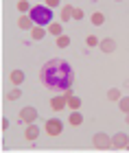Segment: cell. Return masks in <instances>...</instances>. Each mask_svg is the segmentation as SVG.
I'll list each match as a JSON object with an SVG mask.
<instances>
[{
  "label": "cell",
  "mask_w": 129,
  "mask_h": 153,
  "mask_svg": "<svg viewBox=\"0 0 129 153\" xmlns=\"http://www.w3.org/2000/svg\"><path fill=\"white\" fill-rule=\"evenodd\" d=\"M39 81H42L44 88L48 90H62V92H66V90L72 88L74 83V70L72 66L68 64L66 59H48L46 64L42 66V70H39Z\"/></svg>",
  "instance_id": "cell-1"
},
{
  "label": "cell",
  "mask_w": 129,
  "mask_h": 153,
  "mask_svg": "<svg viewBox=\"0 0 129 153\" xmlns=\"http://www.w3.org/2000/svg\"><path fill=\"white\" fill-rule=\"evenodd\" d=\"M29 16H31V20H33L35 26H44V29H46V26L53 24V16H55V13H53L46 4H35Z\"/></svg>",
  "instance_id": "cell-2"
},
{
  "label": "cell",
  "mask_w": 129,
  "mask_h": 153,
  "mask_svg": "<svg viewBox=\"0 0 129 153\" xmlns=\"http://www.w3.org/2000/svg\"><path fill=\"white\" fill-rule=\"evenodd\" d=\"M44 131L48 136H62V131H64V123L59 120V118H46V123H44Z\"/></svg>",
  "instance_id": "cell-3"
},
{
  "label": "cell",
  "mask_w": 129,
  "mask_h": 153,
  "mask_svg": "<svg viewBox=\"0 0 129 153\" xmlns=\"http://www.w3.org/2000/svg\"><path fill=\"white\" fill-rule=\"evenodd\" d=\"M112 147L120 151V149H127L129 147V134H125V131H118V134L112 136Z\"/></svg>",
  "instance_id": "cell-4"
},
{
  "label": "cell",
  "mask_w": 129,
  "mask_h": 153,
  "mask_svg": "<svg viewBox=\"0 0 129 153\" xmlns=\"http://www.w3.org/2000/svg\"><path fill=\"white\" fill-rule=\"evenodd\" d=\"M92 144L96 149H110L112 147V136H107V134H94V138H92Z\"/></svg>",
  "instance_id": "cell-5"
},
{
  "label": "cell",
  "mask_w": 129,
  "mask_h": 153,
  "mask_svg": "<svg viewBox=\"0 0 129 153\" xmlns=\"http://www.w3.org/2000/svg\"><path fill=\"white\" fill-rule=\"evenodd\" d=\"M20 120L26 123V125H35V120H37V109L35 107H22V109H20Z\"/></svg>",
  "instance_id": "cell-6"
},
{
  "label": "cell",
  "mask_w": 129,
  "mask_h": 153,
  "mask_svg": "<svg viewBox=\"0 0 129 153\" xmlns=\"http://www.w3.org/2000/svg\"><path fill=\"white\" fill-rule=\"evenodd\" d=\"M66 105H68V99H66V96H55V99H50V107H53V112H62Z\"/></svg>",
  "instance_id": "cell-7"
},
{
  "label": "cell",
  "mask_w": 129,
  "mask_h": 153,
  "mask_svg": "<svg viewBox=\"0 0 129 153\" xmlns=\"http://www.w3.org/2000/svg\"><path fill=\"white\" fill-rule=\"evenodd\" d=\"M24 138H26L29 142H35L37 138H39V127H37V125H29L26 131H24Z\"/></svg>",
  "instance_id": "cell-8"
},
{
  "label": "cell",
  "mask_w": 129,
  "mask_h": 153,
  "mask_svg": "<svg viewBox=\"0 0 129 153\" xmlns=\"http://www.w3.org/2000/svg\"><path fill=\"white\" fill-rule=\"evenodd\" d=\"M18 26H20L22 31H33V26H35V24H33L31 16H20V18H18Z\"/></svg>",
  "instance_id": "cell-9"
},
{
  "label": "cell",
  "mask_w": 129,
  "mask_h": 153,
  "mask_svg": "<svg viewBox=\"0 0 129 153\" xmlns=\"http://www.w3.org/2000/svg\"><path fill=\"white\" fill-rule=\"evenodd\" d=\"M72 13H74V7L72 4H64L62 11H59V20H62V22H68V20H72Z\"/></svg>",
  "instance_id": "cell-10"
},
{
  "label": "cell",
  "mask_w": 129,
  "mask_h": 153,
  "mask_svg": "<svg viewBox=\"0 0 129 153\" xmlns=\"http://www.w3.org/2000/svg\"><path fill=\"white\" fill-rule=\"evenodd\" d=\"M99 48H101L103 53H114V48H116V42H114L112 37H107V39H101Z\"/></svg>",
  "instance_id": "cell-11"
},
{
  "label": "cell",
  "mask_w": 129,
  "mask_h": 153,
  "mask_svg": "<svg viewBox=\"0 0 129 153\" xmlns=\"http://www.w3.org/2000/svg\"><path fill=\"white\" fill-rule=\"evenodd\" d=\"M9 79H11V83H13V88H18L20 83H24V72H22V70H11Z\"/></svg>",
  "instance_id": "cell-12"
},
{
  "label": "cell",
  "mask_w": 129,
  "mask_h": 153,
  "mask_svg": "<svg viewBox=\"0 0 129 153\" xmlns=\"http://www.w3.org/2000/svg\"><path fill=\"white\" fill-rule=\"evenodd\" d=\"M68 123H70L72 127H79V125L83 123V116H81V112H70V116H68Z\"/></svg>",
  "instance_id": "cell-13"
},
{
  "label": "cell",
  "mask_w": 129,
  "mask_h": 153,
  "mask_svg": "<svg viewBox=\"0 0 129 153\" xmlns=\"http://www.w3.org/2000/svg\"><path fill=\"white\" fill-rule=\"evenodd\" d=\"M64 26H62V22H53L50 26H48V33H50V35H55V37H62L64 35Z\"/></svg>",
  "instance_id": "cell-14"
},
{
  "label": "cell",
  "mask_w": 129,
  "mask_h": 153,
  "mask_svg": "<svg viewBox=\"0 0 129 153\" xmlns=\"http://www.w3.org/2000/svg\"><path fill=\"white\" fill-rule=\"evenodd\" d=\"M44 35H46V29H44V26H33V31H31V37L35 39V42L44 39Z\"/></svg>",
  "instance_id": "cell-15"
},
{
  "label": "cell",
  "mask_w": 129,
  "mask_h": 153,
  "mask_svg": "<svg viewBox=\"0 0 129 153\" xmlns=\"http://www.w3.org/2000/svg\"><path fill=\"white\" fill-rule=\"evenodd\" d=\"M81 103H83V101H81L79 96H70V99H68V107H70L72 112H79V109H81Z\"/></svg>",
  "instance_id": "cell-16"
},
{
  "label": "cell",
  "mask_w": 129,
  "mask_h": 153,
  "mask_svg": "<svg viewBox=\"0 0 129 153\" xmlns=\"http://www.w3.org/2000/svg\"><path fill=\"white\" fill-rule=\"evenodd\" d=\"M92 24H94V26H101V24H105V13H101V11H94V13H92Z\"/></svg>",
  "instance_id": "cell-17"
},
{
  "label": "cell",
  "mask_w": 129,
  "mask_h": 153,
  "mask_svg": "<svg viewBox=\"0 0 129 153\" xmlns=\"http://www.w3.org/2000/svg\"><path fill=\"white\" fill-rule=\"evenodd\" d=\"M20 96H22V92H20V88H11L9 92H7V101H18Z\"/></svg>",
  "instance_id": "cell-18"
},
{
  "label": "cell",
  "mask_w": 129,
  "mask_h": 153,
  "mask_svg": "<svg viewBox=\"0 0 129 153\" xmlns=\"http://www.w3.org/2000/svg\"><path fill=\"white\" fill-rule=\"evenodd\" d=\"M118 107H120V112H123L125 116L129 114V96H123V99L118 101Z\"/></svg>",
  "instance_id": "cell-19"
},
{
  "label": "cell",
  "mask_w": 129,
  "mask_h": 153,
  "mask_svg": "<svg viewBox=\"0 0 129 153\" xmlns=\"http://www.w3.org/2000/svg\"><path fill=\"white\" fill-rule=\"evenodd\" d=\"M107 99H110V101H116V103H118L120 99H123V96H120V92H118L116 88H112L110 92H107Z\"/></svg>",
  "instance_id": "cell-20"
},
{
  "label": "cell",
  "mask_w": 129,
  "mask_h": 153,
  "mask_svg": "<svg viewBox=\"0 0 129 153\" xmlns=\"http://www.w3.org/2000/svg\"><path fill=\"white\" fill-rule=\"evenodd\" d=\"M57 46H59V48H66V46H70V37H68V35H62V37H57Z\"/></svg>",
  "instance_id": "cell-21"
},
{
  "label": "cell",
  "mask_w": 129,
  "mask_h": 153,
  "mask_svg": "<svg viewBox=\"0 0 129 153\" xmlns=\"http://www.w3.org/2000/svg\"><path fill=\"white\" fill-rule=\"evenodd\" d=\"M85 44H87V46H90V48H94V46H99V44H101V42H99L96 37H94V35H87V37H85Z\"/></svg>",
  "instance_id": "cell-22"
},
{
  "label": "cell",
  "mask_w": 129,
  "mask_h": 153,
  "mask_svg": "<svg viewBox=\"0 0 129 153\" xmlns=\"http://www.w3.org/2000/svg\"><path fill=\"white\" fill-rule=\"evenodd\" d=\"M72 20H83V9H74V13H72Z\"/></svg>",
  "instance_id": "cell-23"
},
{
  "label": "cell",
  "mask_w": 129,
  "mask_h": 153,
  "mask_svg": "<svg viewBox=\"0 0 129 153\" xmlns=\"http://www.w3.org/2000/svg\"><path fill=\"white\" fill-rule=\"evenodd\" d=\"M46 7H48L50 11H53V9H57V7H59V0H48V2H46Z\"/></svg>",
  "instance_id": "cell-24"
},
{
  "label": "cell",
  "mask_w": 129,
  "mask_h": 153,
  "mask_svg": "<svg viewBox=\"0 0 129 153\" xmlns=\"http://www.w3.org/2000/svg\"><path fill=\"white\" fill-rule=\"evenodd\" d=\"M2 129H9V118H2Z\"/></svg>",
  "instance_id": "cell-25"
},
{
  "label": "cell",
  "mask_w": 129,
  "mask_h": 153,
  "mask_svg": "<svg viewBox=\"0 0 129 153\" xmlns=\"http://www.w3.org/2000/svg\"><path fill=\"white\" fill-rule=\"evenodd\" d=\"M125 120H127V125H129V114H127V118H125Z\"/></svg>",
  "instance_id": "cell-26"
},
{
  "label": "cell",
  "mask_w": 129,
  "mask_h": 153,
  "mask_svg": "<svg viewBox=\"0 0 129 153\" xmlns=\"http://www.w3.org/2000/svg\"><path fill=\"white\" fill-rule=\"evenodd\" d=\"M127 149H129V147H127Z\"/></svg>",
  "instance_id": "cell-27"
}]
</instances>
